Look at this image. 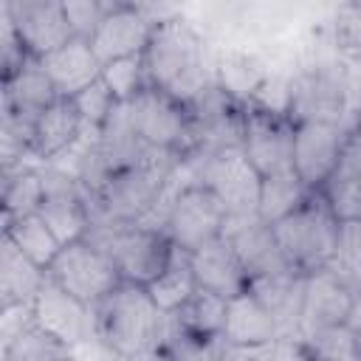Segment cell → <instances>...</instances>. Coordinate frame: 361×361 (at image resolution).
Here are the masks:
<instances>
[{
  "mask_svg": "<svg viewBox=\"0 0 361 361\" xmlns=\"http://www.w3.org/2000/svg\"><path fill=\"white\" fill-rule=\"evenodd\" d=\"M141 56L149 87L164 90L183 104L197 102L214 85L203 37L178 14L155 23L149 45Z\"/></svg>",
  "mask_w": 361,
  "mask_h": 361,
  "instance_id": "6da1fadb",
  "label": "cell"
},
{
  "mask_svg": "<svg viewBox=\"0 0 361 361\" xmlns=\"http://www.w3.org/2000/svg\"><path fill=\"white\" fill-rule=\"evenodd\" d=\"M166 319L149 290L133 282H121L93 307L96 336L118 361L155 355L166 336Z\"/></svg>",
  "mask_w": 361,
  "mask_h": 361,
  "instance_id": "7a4b0ae2",
  "label": "cell"
},
{
  "mask_svg": "<svg viewBox=\"0 0 361 361\" xmlns=\"http://www.w3.org/2000/svg\"><path fill=\"white\" fill-rule=\"evenodd\" d=\"M178 164V158L158 155L138 166L113 172L99 189L85 192L90 226H149V217L161 206L172 169Z\"/></svg>",
  "mask_w": 361,
  "mask_h": 361,
  "instance_id": "3957f363",
  "label": "cell"
},
{
  "mask_svg": "<svg viewBox=\"0 0 361 361\" xmlns=\"http://www.w3.org/2000/svg\"><path fill=\"white\" fill-rule=\"evenodd\" d=\"M271 228H274V240L290 274L310 276L333 265L336 251H338L341 220L333 214L330 203L324 200L319 189L310 192L299 209H293L288 217H282Z\"/></svg>",
  "mask_w": 361,
  "mask_h": 361,
  "instance_id": "277c9868",
  "label": "cell"
},
{
  "mask_svg": "<svg viewBox=\"0 0 361 361\" xmlns=\"http://www.w3.org/2000/svg\"><path fill=\"white\" fill-rule=\"evenodd\" d=\"M87 237L107 251L124 282L149 288L172 262L175 245L158 226H90Z\"/></svg>",
  "mask_w": 361,
  "mask_h": 361,
  "instance_id": "5b68a950",
  "label": "cell"
},
{
  "mask_svg": "<svg viewBox=\"0 0 361 361\" xmlns=\"http://www.w3.org/2000/svg\"><path fill=\"white\" fill-rule=\"evenodd\" d=\"M127 113L149 149L178 158L180 164L195 155V121L189 104L164 90L147 87L133 102H127Z\"/></svg>",
  "mask_w": 361,
  "mask_h": 361,
  "instance_id": "8992f818",
  "label": "cell"
},
{
  "mask_svg": "<svg viewBox=\"0 0 361 361\" xmlns=\"http://www.w3.org/2000/svg\"><path fill=\"white\" fill-rule=\"evenodd\" d=\"M353 76L338 62H316L302 68L285 90V113L290 121H327L344 124L350 110Z\"/></svg>",
  "mask_w": 361,
  "mask_h": 361,
  "instance_id": "52a82bcc",
  "label": "cell"
},
{
  "mask_svg": "<svg viewBox=\"0 0 361 361\" xmlns=\"http://www.w3.org/2000/svg\"><path fill=\"white\" fill-rule=\"evenodd\" d=\"M45 276L87 307H96L107 293H113L124 282L116 262L90 237L62 245L54 262L45 268Z\"/></svg>",
  "mask_w": 361,
  "mask_h": 361,
  "instance_id": "ba28073f",
  "label": "cell"
},
{
  "mask_svg": "<svg viewBox=\"0 0 361 361\" xmlns=\"http://www.w3.org/2000/svg\"><path fill=\"white\" fill-rule=\"evenodd\" d=\"M226 220H228V212L220 203V197L209 186L192 180L169 197L161 228L169 234L178 251L195 254L197 248L223 237Z\"/></svg>",
  "mask_w": 361,
  "mask_h": 361,
  "instance_id": "9c48e42d",
  "label": "cell"
},
{
  "mask_svg": "<svg viewBox=\"0 0 361 361\" xmlns=\"http://www.w3.org/2000/svg\"><path fill=\"white\" fill-rule=\"evenodd\" d=\"M293 130L296 124L285 110L245 104L240 149L262 180L293 172Z\"/></svg>",
  "mask_w": 361,
  "mask_h": 361,
  "instance_id": "30bf717a",
  "label": "cell"
},
{
  "mask_svg": "<svg viewBox=\"0 0 361 361\" xmlns=\"http://www.w3.org/2000/svg\"><path fill=\"white\" fill-rule=\"evenodd\" d=\"M189 161H197V178L195 180L209 186L220 197L228 217L257 214L262 178L248 164L243 149H223V152L197 155V158H189Z\"/></svg>",
  "mask_w": 361,
  "mask_h": 361,
  "instance_id": "8fae6325",
  "label": "cell"
},
{
  "mask_svg": "<svg viewBox=\"0 0 361 361\" xmlns=\"http://www.w3.org/2000/svg\"><path fill=\"white\" fill-rule=\"evenodd\" d=\"M361 296L344 279L336 265H327L310 276H305L302 293V316H299V338L316 336L322 330L344 327L358 307Z\"/></svg>",
  "mask_w": 361,
  "mask_h": 361,
  "instance_id": "7c38bea8",
  "label": "cell"
},
{
  "mask_svg": "<svg viewBox=\"0 0 361 361\" xmlns=\"http://www.w3.org/2000/svg\"><path fill=\"white\" fill-rule=\"evenodd\" d=\"M3 17L11 23L20 45L31 59H42L73 39V28L59 0H14L3 3Z\"/></svg>",
  "mask_w": 361,
  "mask_h": 361,
  "instance_id": "4fadbf2b",
  "label": "cell"
},
{
  "mask_svg": "<svg viewBox=\"0 0 361 361\" xmlns=\"http://www.w3.org/2000/svg\"><path fill=\"white\" fill-rule=\"evenodd\" d=\"M152 28H155V20L149 17V11L144 6L110 3L102 23L90 34V45L104 68V65L127 59V56H141L149 45Z\"/></svg>",
  "mask_w": 361,
  "mask_h": 361,
  "instance_id": "5bb4252c",
  "label": "cell"
},
{
  "mask_svg": "<svg viewBox=\"0 0 361 361\" xmlns=\"http://www.w3.org/2000/svg\"><path fill=\"white\" fill-rule=\"evenodd\" d=\"M62 245L87 237L90 209L82 183L65 169H42V203L37 212Z\"/></svg>",
  "mask_w": 361,
  "mask_h": 361,
  "instance_id": "9a60e30c",
  "label": "cell"
},
{
  "mask_svg": "<svg viewBox=\"0 0 361 361\" xmlns=\"http://www.w3.org/2000/svg\"><path fill=\"white\" fill-rule=\"evenodd\" d=\"M350 127L327 124V121H296V130H293V172L310 192L322 189V183L333 172Z\"/></svg>",
  "mask_w": 361,
  "mask_h": 361,
  "instance_id": "2e32d148",
  "label": "cell"
},
{
  "mask_svg": "<svg viewBox=\"0 0 361 361\" xmlns=\"http://www.w3.org/2000/svg\"><path fill=\"white\" fill-rule=\"evenodd\" d=\"M31 316L45 333H51L54 338H59L71 350L82 347L85 341H90L96 336L93 307L76 302L71 293H65L48 276H45V285L39 288V293L31 305Z\"/></svg>",
  "mask_w": 361,
  "mask_h": 361,
  "instance_id": "e0dca14e",
  "label": "cell"
},
{
  "mask_svg": "<svg viewBox=\"0 0 361 361\" xmlns=\"http://www.w3.org/2000/svg\"><path fill=\"white\" fill-rule=\"evenodd\" d=\"M223 237L231 243L234 254L240 257L243 268L248 271L251 282L262 279V276H282L290 274V268L285 265L279 245L274 240V228L259 217V214H240V217H228L226 220V231ZM296 276V274H293Z\"/></svg>",
  "mask_w": 361,
  "mask_h": 361,
  "instance_id": "ac0fdd59",
  "label": "cell"
},
{
  "mask_svg": "<svg viewBox=\"0 0 361 361\" xmlns=\"http://www.w3.org/2000/svg\"><path fill=\"white\" fill-rule=\"evenodd\" d=\"M319 192L341 223L361 220V118L350 127L338 161Z\"/></svg>",
  "mask_w": 361,
  "mask_h": 361,
  "instance_id": "d6986e66",
  "label": "cell"
},
{
  "mask_svg": "<svg viewBox=\"0 0 361 361\" xmlns=\"http://www.w3.org/2000/svg\"><path fill=\"white\" fill-rule=\"evenodd\" d=\"M192 262V274L200 290H209L220 299H234L240 293H245L251 288V276L243 268L240 257L234 254L231 243L226 237L197 248L195 254H189Z\"/></svg>",
  "mask_w": 361,
  "mask_h": 361,
  "instance_id": "ffe728a7",
  "label": "cell"
},
{
  "mask_svg": "<svg viewBox=\"0 0 361 361\" xmlns=\"http://www.w3.org/2000/svg\"><path fill=\"white\" fill-rule=\"evenodd\" d=\"M39 65L48 73L56 93L65 99H76L82 90H87L93 82L102 79V62L90 45V39H85V37L68 39L62 48L42 56Z\"/></svg>",
  "mask_w": 361,
  "mask_h": 361,
  "instance_id": "44dd1931",
  "label": "cell"
},
{
  "mask_svg": "<svg viewBox=\"0 0 361 361\" xmlns=\"http://www.w3.org/2000/svg\"><path fill=\"white\" fill-rule=\"evenodd\" d=\"M82 130H85V121H82V113H79L76 102L59 96L37 118L34 133H31L28 158H37V161H54V158H59L62 152H68V149H73L79 144Z\"/></svg>",
  "mask_w": 361,
  "mask_h": 361,
  "instance_id": "7402d4cb",
  "label": "cell"
},
{
  "mask_svg": "<svg viewBox=\"0 0 361 361\" xmlns=\"http://www.w3.org/2000/svg\"><path fill=\"white\" fill-rule=\"evenodd\" d=\"M276 338H279L276 322L251 290L228 299L226 327H223V341L228 347H265Z\"/></svg>",
  "mask_w": 361,
  "mask_h": 361,
  "instance_id": "603a6c76",
  "label": "cell"
},
{
  "mask_svg": "<svg viewBox=\"0 0 361 361\" xmlns=\"http://www.w3.org/2000/svg\"><path fill=\"white\" fill-rule=\"evenodd\" d=\"M276 322L279 338H299V316H302V293L305 276L282 274V276H262L254 279L248 288Z\"/></svg>",
  "mask_w": 361,
  "mask_h": 361,
  "instance_id": "cb8c5ba5",
  "label": "cell"
},
{
  "mask_svg": "<svg viewBox=\"0 0 361 361\" xmlns=\"http://www.w3.org/2000/svg\"><path fill=\"white\" fill-rule=\"evenodd\" d=\"M42 285H45V271L39 265H34L8 237H3V248H0V299H3V310L31 307Z\"/></svg>",
  "mask_w": 361,
  "mask_h": 361,
  "instance_id": "d4e9b609",
  "label": "cell"
},
{
  "mask_svg": "<svg viewBox=\"0 0 361 361\" xmlns=\"http://www.w3.org/2000/svg\"><path fill=\"white\" fill-rule=\"evenodd\" d=\"M226 307L228 302L209 293V290H195L172 316L169 324L175 327V333L200 341V344H212V341H223V327H226Z\"/></svg>",
  "mask_w": 361,
  "mask_h": 361,
  "instance_id": "484cf974",
  "label": "cell"
},
{
  "mask_svg": "<svg viewBox=\"0 0 361 361\" xmlns=\"http://www.w3.org/2000/svg\"><path fill=\"white\" fill-rule=\"evenodd\" d=\"M3 361H73V350L45 333L31 316V322L6 336Z\"/></svg>",
  "mask_w": 361,
  "mask_h": 361,
  "instance_id": "4316f807",
  "label": "cell"
},
{
  "mask_svg": "<svg viewBox=\"0 0 361 361\" xmlns=\"http://www.w3.org/2000/svg\"><path fill=\"white\" fill-rule=\"evenodd\" d=\"M3 237H8L42 271L54 262V257L62 248V243L56 240V234L51 231V226L39 214H28V217H17V220L3 223Z\"/></svg>",
  "mask_w": 361,
  "mask_h": 361,
  "instance_id": "83f0119b",
  "label": "cell"
},
{
  "mask_svg": "<svg viewBox=\"0 0 361 361\" xmlns=\"http://www.w3.org/2000/svg\"><path fill=\"white\" fill-rule=\"evenodd\" d=\"M42 203V169L37 166H17L6 172L3 183V223L37 214Z\"/></svg>",
  "mask_w": 361,
  "mask_h": 361,
  "instance_id": "f1b7e54d",
  "label": "cell"
},
{
  "mask_svg": "<svg viewBox=\"0 0 361 361\" xmlns=\"http://www.w3.org/2000/svg\"><path fill=\"white\" fill-rule=\"evenodd\" d=\"M307 195H310V189L296 178V172L265 178L262 186H259V209H257V214L268 226H274L282 217H288L293 209H299L307 200Z\"/></svg>",
  "mask_w": 361,
  "mask_h": 361,
  "instance_id": "f546056e",
  "label": "cell"
},
{
  "mask_svg": "<svg viewBox=\"0 0 361 361\" xmlns=\"http://www.w3.org/2000/svg\"><path fill=\"white\" fill-rule=\"evenodd\" d=\"M152 302L166 313L172 316L195 290H197V282H195V274H192V262H189V254L186 251H178L175 248V257L172 262L166 265V271L147 288Z\"/></svg>",
  "mask_w": 361,
  "mask_h": 361,
  "instance_id": "4dcf8cb0",
  "label": "cell"
},
{
  "mask_svg": "<svg viewBox=\"0 0 361 361\" xmlns=\"http://www.w3.org/2000/svg\"><path fill=\"white\" fill-rule=\"evenodd\" d=\"M102 82L110 87V93L116 96L118 104L133 102L141 90L149 87L147 71H144V56H127V59L104 65L102 68Z\"/></svg>",
  "mask_w": 361,
  "mask_h": 361,
  "instance_id": "1f68e13d",
  "label": "cell"
},
{
  "mask_svg": "<svg viewBox=\"0 0 361 361\" xmlns=\"http://www.w3.org/2000/svg\"><path fill=\"white\" fill-rule=\"evenodd\" d=\"M333 265L344 274V279L355 288V293L361 296V220H350L341 223L338 231V251Z\"/></svg>",
  "mask_w": 361,
  "mask_h": 361,
  "instance_id": "d6a6232c",
  "label": "cell"
},
{
  "mask_svg": "<svg viewBox=\"0 0 361 361\" xmlns=\"http://www.w3.org/2000/svg\"><path fill=\"white\" fill-rule=\"evenodd\" d=\"M73 102H76V107H79V113H82L85 127H90L93 133H99V130L107 124V118L113 116V110L118 107L116 96L110 93V87H107L102 79L93 82L87 90H82Z\"/></svg>",
  "mask_w": 361,
  "mask_h": 361,
  "instance_id": "836d02e7",
  "label": "cell"
},
{
  "mask_svg": "<svg viewBox=\"0 0 361 361\" xmlns=\"http://www.w3.org/2000/svg\"><path fill=\"white\" fill-rule=\"evenodd\" d=\"M333 39L338 51L361 56V3L338 6L333 17Z\"/></svg>",
  "mask_w": 361,
  "mask_h": 361,
  "instance_id": "e575fe53",
  "label": "cell"
},
{
  "mask_svg": "<svg viewBox=\"0 0 361 361\" xmlns=\"http://www.w3.org/2000/svg\"><path fill=\"white\" fill-rule=\"evenodd\" d=\"M62 3H65L68 23L73 28V37H85V39H90V34L96 31V25L102 23L110 6V3H96V0H62Z\"/></svg>",
  "mask_w": 361,
  "mask_h": 361,
  "instance_id": "d590c367",
  "label": "cell"
},
{
  "mask_svg": "<svg viewBox=\"0 0 361 361\" xmlns=\"http://www.w3.org/2000/svg\"><path fill=\"white\" fill-rule=\"evenodd\" d=\"M347 330H350V336H353L355 361H361V302H358V307L353 310V316H350V322H347Z\"/></svg>",
  "mask_w": 361,
  "mask_h": 361,
  "instance_id": "8d00e7d4",
  "label": "cell"
},
{
  "mask_svg": "<svg viewBox=\"0 0 361 361\" xmlns=\"http://www.w3.org/2000/svg\"><path fill=\"white\" fill-rule=\"evenodd\" d=\"M138 361H166L161 353H155V355H147V358H138Z\"/></svg>",
  "mask_w": 361,
  "mask_h": 361,
  "instance_id": "74e56055",
  "label": "cell"
}]
</instances>
